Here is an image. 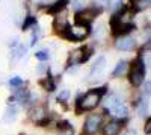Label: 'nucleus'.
Wrapping results in <instances>:
<instances>
[{
	"mask_svg": "<svg viewBox=\"0 0 151 135\" xmlns=\"http://www.w3.org/2000/svg\"><path fill=\"white\" fill-rule=\"evenodd\" d=\"M112 112L115 114L116 117H122V118H124V117H127V114H129V111H127V108H125V106H124L122 103L116 105L115 108L112 109Z\"/></svg>",
	"mask_w": 151,
	"mask_h": 135,
	"instance_id": "4468645a",
	"label": "nucleus"
},
{
	"mask_svg": "<svg viewBox=\"0 0 151 135\" xmlns=\"http://www.w3.org/2000/svg\"><path fill=\"white\" fill-rule=\"evenodd\" d=\"M68 97H70V91H68V90H64V91L58 96V100H59V102H65Z\"/></svg>",
	"mask_w": 151,
	"mask_h": 135,
	"instance_id": "a878e982",
	"label": "nucleus"
},
{
	"mask_svg": "<svg viewBox=\"0 0 151 135\" xmlns=\"http://www.w3.org/2000/svg\"><path fill=\"white\" fill-rule=\"evenodd\" d=\"M106 88H100V90H94L89 91L88 94H85L82 99H79V111H89V109H94L100 100H101V96L104 94Z\"/></svg>",
	"mask_w": 151,
	"mask_h": 135,
	"instance_id": "f257e3e1",
	"label": "nucleus"
},
{
	"mask_svg": "<svg viewBox=\"0 0 151 135\" xmlns=\"http://www.w3.org/2000/svg\"><path fill=\"white\" fill-rule=\"evenodd\" d=\"M104 67H106V58H104V56H100V58L97 59V62L94 64L92 70H91V81L98 79V76L103 73Z\"/></svg>",
	"mask_w": 151,
	"mask_h": 135,
	"instance_id": "0eeeda50",
	"label": "nucleus"
},
{
	"mask_svg": "<svg viewBox=\"0 0 151 135\" xmlns=\"http://www.w3.org/2000/svg\"><path fill=\"white\" fill-rule=\"evenodd\" d=\"M53 26H55V29H56V30H59V32H64V30L68 28L67 17H65V15H58V17L55 18Z\"/></svg>",
	"mask_w": 151,
	"mask_h": 135,
	"instance_id": "9d476101",
	"label": "nucleus"
},
{
	"mask_svg": "<svg viewBox=\"0 0 151 135\" xmlns=\"http://www.w3.org/2000/svg\"><path fill=\"white\" fill-rule=\"evenodd\" d=\"M85 0H73V9L74 11H80V9H85Z\"/></svg>",
	"mask_w": 151,
	"mask_h": 135,
	"instance_id": "412c9836",
	"label": "nucleus"
},
{
	"mask_svg": "<svg viewBox=\"0 0 151 135\" xmlns=\"http://www.w3.org/2000/svg\"><path fill=\"white\" fill-rule=\"evenodd\" d=\"M124 135H136V132L134 131H129V132H125Z\"/></svg>",
	"mask_w": 151,
	"mask_h": 135,
	"instance_id": "c756f323",
	"label": "nucleus"
},
{
	"mask_svg": "<svg viewBox=\"0 0 151 135\" xmlns=\"http://www.w3.org/2000/svg\"><path fill=\"white\" fill-rule=\"evenodd\" d=\"M67 5H68V0H58V2H55L48 8V12L50 14H58V12H60Z\"/></svg>",
	"mask_w": 151,
	"mask_h": 135,
	"instance_id": "9b49d317",
	"label": "nucleus"
},
{
	"mask_svg": "<svg viewBox=\"0 0 151 135\" xmlns=\"http://www.w3.org/2000/svg\"><path fill=\"white\" fill-rule=\"evenodd\" d=\"M145 112H147L145 102H141V105H139V115H145Z\"/></svg>",
	"mask_w": 151,
	"mask_h": 135,
	"instance_id": "bb28decb",
	"label": "nucleus"
},
{
	"mask_svg": "<svg viewBox=\"0 0 151 135\" xmlns=\"http://www.w3.org/2000/svg\"><path fill=\"white\" fill-rule=\"evenodd\" d=\"M35 121H41L44 117H45V111H44V108H35L33 111H32V115H30Z\"/></svg>",
	"mask_w": 151,
	"mask_h": 135,
	"instance_id": "2eb2a0df",
	"label": "nucleus"
},
{
	"mask_svg": "<svg viewBox=\"0 0 151 135\" xmlns=\"http://www.w3.org/2000/svg\"><path fill=\"white\" fill-rule=\"evenodd\" d=\"M42 85L47 88V91H53V90H55V82H53V79L50 78V76H48V78L42 82Z\"/></svg>",
	"mask_w": 151,
	"mask_h": 135,
	"instance_id": "4be33fe9",
	"label": "nucleus"
},
{
	"mask_svg": "<svg viewBox=\"0 0 151 135\" xmlns=\"http://www.w3.org/2000/svg\"><path fill=\"white\" fill-rule=\"evenodd\" d=\"M40 35H41V30L38 29V28H35V32H33V35H32V41H30V46H35V44L38 43V38H40Z\"/></svg>",
	"mask_w": 151,
	"mask_h": 135,
	"instance_id": "b1692460",
	"label": "nucleus"
},
{
	"mask_svg": "<svg viewBox=\"0 0 151 135\" xmlns=\"http://www.w3.org/2000/svg\"><path fill=\"white\" fill-rule=\"evenodd\" d=\"M95 17V9H91V11H79L77 12V17H76V21L77 24H85L88 26Z\"/></svg>",
	"mask_w": 151,
	"mask_h": 135,
	"instance_id": "423d86ee",
	"label": "nucleus"
},
{
	"mask_svg": "<svg viewBox=\"0 0 151 135\" xmlns=\"http://www.w3.org/2000/svg\"><path fill=\"white\" fill-rule=\"evenodd\" d=\"M62 33L71 41H82L89 35V26H85V24H76L73 28L68 26Z\"/></svg>",
	"mask_w": 151,
	"mask_h": 135,
	"instance_id": "f03ea898",
	"label": "nucleus"
},
{
	"mask_svg": "<svg viewBox=\"0 0 151 135\" xmlns=\"http://www.w3.org/2000/svg\"><path fill=\"white\" fill-rule=\"evenodd\" d=\"M9 83H11V87H20V85L23 83V79L18 78V76H15V78H12L9 81Z\"/></svg>",
	"mask_w": 151,
	"mask_h": 135,
	"instance_id": "393cba45",
	"label": "nucleus"
},
{
	"mask_svg": "<svg viewBox=\"0 0 151 135\" xmlns=\"http://www.w3.org/2000/svg\"><path fill=\"white\" fill-rule=\"evenodd\" d=\"M151 0H137L136 2V11H144L150 6Z\"/></svg>",
	"mask_w": 151,
	"mask_h": 135,
	"instance_id": "6ab92c4d",
	"label": "nucleus"
},
{
	"mask_svg": "<svg viewBox=\"0 0 151 135\" xmlns=\"http://www.w3.org/2000/svg\"><path fill=\"white\" fill-rule=\"evenodd\" d=\"M119 103H122L118 97L115 96V94H110L109 97H107V100H106V108L109 109V111H112L113 108H115L116 105H119Z\"/></svg>",
	"mask_w": 151,
	"mask_h": 135,
	"instance_id": "ddd939ff",
	"label": "nucleus"
},
{
	"mask_svg": "<svg viewBox=\"0 0 151 135\" xmlns=\"http://www.w3.org/2000/svg\"><path fill=\"white\" fill-rule=\"evenodd\" d=\"M121 131V123L119 121H109L104 126V135H118Z\"/></svg>",
	"mask_w": 151,
	"mask_h": 135,
	"instance_id": "1a4fd4ad",
	"label": "nucleus"
},
{
	"mask_svg": "<svg viewBox=\"0 0 151 135\" xmlns=\"http://www.w3.org/2000/svg\"><path fill=\"white\" fill-rule=\"evenodd\" d=\"M150 88H151V82L147 81V82H145V93H147V94H150Z\"/></svg>",
	"mask_w": 151,
	"mask_h": 135,
	"instance_id": "c85d7f7f",
	"label": "nucleus"
},
{
	"mask_svg": "<svg viewBox=\"0 0 151 135\" xmlns=\"http://www.w3.org/2000/svg\"><path fill=\"white\" fill-rule=\"evenodd\" d=\"M101 123V115L100 114H92L88 117L86 123H85V134L88 135H92L98 131V126Z\"/></svg>",
	"mask_w": 151,
	"mask_h": 135,
	"instance_id": "20e7f679",
	"label": "nucleus"
},
{
	"mask_svg": "<svg viewBox=\"0 0 151 135\" xmlns=\"http://www.w3.org/2000/svg\"><path fill=\"white\" fill-rule=\"evenodd\" d=\"M127 67L129 64L125 62V61H121V62H118V65L115 67V70H113V76L118 78V76H122L125 71H127Z\"/></svg>",
	"mask_w": 151,
	"mask_h": 135,
	"instance_id": "f8f14e48",
	"label": "nucleus"
},
{
	"mask_svg": "<svg viewBox=\"0 0 151 135\" xmlns=\"http://www.w3.org/2000/svg\"><path fill=\"white\" fill-rule=\"evenodd\" d=\"M100 2H109V0H100Z\"/></svg>",
	"mask_w": 151,
	"mask_h": 135,
	"instance_id": "7c9ffc66",
	"label": "nucleus"
},
{
	"mask_svg": "<svg viewBox=\"0 0 151 135\" xmlns=\"http://www.w3.org/2000/svg\"><path fill=\"white\" fill-rule=\"evenodd\" d=\"M136 46V41L134 38H132V36H119V38L115 41V47L118 49V50H132V49Z\"/></svg>",
	"mask_w": 151,
	"mask_h": 135,
	"instance_id": "39448f33",
	"label": "nucleus"
},
{
	"mask_svg": "<svg viewBox=\"0 0 151 135\" xmlns=\"http://www.w3.org/2000/svg\"><path fill=\"white\" fill-rule=\"evenodd\" d=\"M35 56H36V59H40V61H47L50 58V53L45 52V50H40V52L35 53Z\"/></svg>",
	"mask_w": 151,
	"mask_h": 135,
	"instance_id": "5701e85b",
	"label": "nucleus"
},
{
	"mask_svg": "<svg viewBox=\"0 0 151 135\" xmlns=\"http://www.w3.org/2000/svg\"><path fill=\"white\" fill-rule=\"evenodd\" d=\"M33 24H36V18L29 15L26 20H24V23H23V30H27L30 26H33Z\"/></svg>",
	"mask_w": 151,
	"mask_h": 135,
	"instance_id": "a211bd4d",
	"label": "nucleus"
},
{
	"mask_svg": "<svg viewBox=\"0 0 151 135\" xmlns=\"http://www.w3.org/2000/svg\"><path fill=\"white\" fill-rule=\"evenodd\" d=\"M144 78H145V67H144L142 59L137 58L134 65H133V70L130 73V82L134 87H137V85H141L144 82Z\"/></svg>",
	"mask_w": 151,
	"mask_h": 135,
	"instance_id": "7ed1b4c3",
	"label": "nucleus"
},
{
	"mask_svg": "<svg viewBox=\"0 0 151 135\" xmlns=\"http://www.w3.org/2000/svg\"><path fill=\"white\" fill-rule=\"evenodd\" d=\"M59 128H60V135H73V128L67 123V121L59 125Z\"/></svg>",
	"mask_w": 151,
	"mask_h": 135,
	"instance_id": "dca6fc26",
	"label": "nucleus"
},
{
	"mask_svg": "<svg viewBox=\"0 0 151 135\" xmlns=\"http://www.w3.org/2000/svg\"><path fill=\"white\" fill-rule=\"evenodd\" d=\"M145 132H147V135H150V134H151V120H150V118L147 120V125H145Z\"/></svg>",
	"mask_w": 151,
	"mask_h": 135,
	"instance_id": "cd10ccee",
	"label": "nucleus"
},
{
	"mask_svg": "<svg viewBox=\"0 0 151 135\" xmlns=\"http://www.w3.org/2000/svg\"><path fill=\"white\" fill-rule=\"evenodd\" d=\"M83 53H85V47L77 49V50L71 52L68 64H70V65H76V64H80V62H83Z\"/></svg>",
	"mask_w": 151,
	"mask_h": 135,
	"instance_id": "6e6552de",
	"label": "nucleus"
},
{
	"mask_svg": "<svg viewBox=\"0 0 151 135\" xmlns=\"http://www.w3.org/2000/svg\"><path fill=\"white\" fill-rule=\"evenodd\" d=\"M24 55H26V47H24V46H18L17 49L12 50V56H14V58H21Z\"/></svg>",
	"mask_w": 151,
	"mask_h": 135,
	"instance_id": "f3484780",
	"label": "nucleus"
},
{
	"mask_svg": "<svg viewBox=\"0 0 151 135\" xmlns=\"http://www.w3.org/2000/svg\"><path fill=\"white\" fill-rule=\"evenodd\" d=\"M17 117V108H8V111H6V121H11V120H14Z\"/></svg>",
	"mask_w": 151,
	"mask_h": 135,
	"instance_id": "aec40b11",
	"label": "nucleus"
}]
</instances>
